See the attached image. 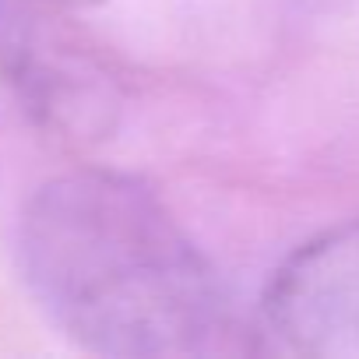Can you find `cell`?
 <instances>
[{
    "mask_svg": "<svg viewBox=\"0 0 359 359\" xmlns=\"http://www.w3.org/2000/svg\"><path fill=\"white\" fill-rule=\"evenodd\" d=\"M53 4H74V8H81V4H99V0H53Z\"/></svg>",
    "mask_w": 359,
    "mask_h": 359,
    "instance_id": "cell-3",
    "label": "cell"
},
{
    "mask_svg": "<svg viewBox=\"0 0 359 359\" xmlns=\"http://www.w3.org/2000/svg\"><path fill=\"white\" fill-rule=\"evenodd\" d=\"M264 324L292 355L359 359V219L313 236L275 271Z\"/></svg>",
    "mask_w": 359,
    "mask_h": 359,
    "instance_id": "cell-2",
    "label": "cell"
},
{
    "mask_svg": "<svg viewBox=\"0 0 359 359\" xmlns=\"http://www.w3.org/2000/svg\"><path fill=\"white\" fill-rule=\"evenodd\" d=\"M18 261L39 310L85 352L191 359L236 334L212 264L134 176L81 169L43 184L22 212Z\"/></svg>",
    "mask_w": 359,
    "mask_h": 359,
    "instance_id": "cell-1",
    "label": "cell"
}]
</instances>
